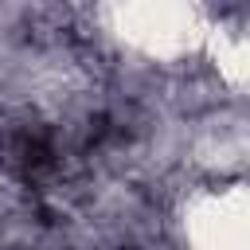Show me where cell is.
<instances>
[{
	"label": "cell",
	"mask_w": 250,
	"mask_h": 250,
	"mask_svg": "<svg viewBox=\"0 0 250 250\" xmlns=\"http://www.w3.org/2000/svg\"><path fill=\"white\" fill-rule=\"evenodd\" d=\"M215 74L234 94H250V23H223L207 31Z\"/></svg>",
	"instance_id": "3"
},
{
	"label": "cell",
	"mask_w": 250,
	"mask_h": 250,
	"mask_svg": "<svg viewBox=\"0 0 250 250\" xmlns=\"http://www.w3.org/2000/svg\"><path fill=\"white\" fill-rule=\"evenodd\" d=\"M191 250H250V188L199 195L184 215Z\"/></svg>",
	"instance_id": "2"
},
{
	"label": "cell",
	"mask_w": 250,
	"mask_h": 250,
	"mask_svg": "<svg viewBox=\"0 0 250 250\" xmlns=\"http://www.w3.org/2000/svg\"><path fill=\"white\" fill-rule=\"evenodd\" d=\"M109 23L145 59L176 62L207 43V0H109Z\"/></svg>",
	"instance_id": "1"
}]
</instances>
